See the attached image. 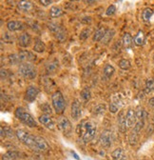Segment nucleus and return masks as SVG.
Returning <instances> with one entry per match:
<instances>
[{
	"label": "nucleus",
	"mask_w": 154,
	"mask_h": 160,
	"mask_svg": "<svg viewBox=\"0 0 154 160\" xmlns=\"http://www.w3.org/2000/svg\"><path fill=\"white\" fill-rule=\"evenodd\" d=\"M115 12H116V6H115V5H109L108 7V9L106 10V14L108 16H111Z\"/></svg>",
	"instance_id": "39"
},
{
	"label": "nucleus",
	"mask_w": 154,
	"mask_h": 160,
	"mask_svg": "<svg viewBox=\"0 0 154 160\" xmlns=\"http://www.w3.org/2000/svg\"><path fill=\"white\" fill-rule=\"evenodd\" d=\"M111 158L113 160H126V156H125V152L124 150L122 148H117L115 149L111 154H110Z\"/></svg>",
	"instance_id": "24"
},
{
	"label": "nucleus",
	"mask_w": 154,
	"mask_h": 160,
	"mask_svg": "<svg viewBox=\"0 0 154 160\" xmlns=\"http://www.w3.org/2000/svg\"><path fill=\"white\" fill-rule=\"evenodd\" d=\"M15 135L22 144L29 147L31 150H33V148L35 146V143H36L37 135H33L31 132H27L26 130H23V129L17 130L15 132Z\"/></svg>",
	"instance_id": "2"
},
{
	"label": "nucleus",
	"mask_w": 154,
	"mask_h": 160,
	"mask_svg": "<svg viewBox=\"0 0 154 160\" xmlns=\"http://www.w3.org/2000/svg\"><path fill=\"white\" fill-rule=\"evenodd\" d=\"M138 119L136 115V111H134L133 109H128L127 113H126V122L128 128H133L137 123Z\"/></svg>",
	"instance_id": "14"
},
{
	"label": "nucleus",
	"mask_w": 154,
	"mask_h": 160,
	"mask_svg": "<svg viewBox=\"0 0 154 160\" xmlns=\"http://www.w3.org/2000/svg\"><path fill=\"white\" fill-rule=\"evenodd\" d=\"M119 107H120V104H118V101L113 100V101H111L109 104V112L112 113L117 112L119 111Z\"/></svg>",
	"instance_id": "38"
},
{
	"label": "nucleus",
	"mask_w": 154,
	"mask_h": 160,
	"mask_svg": "<svg viewBox=\"0 0 154 160\" xmlns=\"http://www.w3.org/2000/svg\"><path fill=\"white\" fill-rule=\"evenodd\" d=\"M148 105L151 108H154V96L151 97V98H149V100H148Z\"/></svg>",
	"instance_id": "44"
},
{
	"label": "nucleus",
	"mask_w": 154,
	"mask_h": 160,
	"mask_svg": "<svg viewBox=\"0 0 154 160\" xmlns=\"http://www.w3.org/2000/svg\"><path fill=\"white\" fill-rule=\"evenodd\" d=\"M117 120H118V128H119V131L121 132H126L127 130L128 129V126H127V122H126V114L124 112V111H121L118 114V117H117Z\"/></svg>",
	"instance_id": "18"
},
{
	"label": "nucleus",
	"mask_w": 154,
	"mask_h": 160,
	"mask_svg": "<svg viewBox=\"0 0 154 160\" xmlns=\"http://www.w3.org/2000/svg\"><path fill=\"white\" fill-rule=\"evenodd\" d=\"M80 22L85 25H89L92 22V18L90 16H84L80 19Z\"/></svg>",
	"instance_id": "40"
},
{
	"label": "nucleus",
	"mask_w": 154,
	"mask_h": 160,
	"mask_svg": "<svg viewBox=\"0 0 154 160\" xmlns=\"http://www.w3.org/2000/svg\"><path fill=\"white\" fill-rule=\"evenodd\" d=\"M57 127L58 129L65 134V135H70L72 132V125L69 118L66 116H61L58 119V122H57Z\"/></svg>",
	"instance_id": "7"
},
{
	"label": "nucleus",
	"mask_w": 154,
	"mask_h": 160,
	"mask_svg": "<svg viewBox=\"0 0 154 160\" xmlns=\"http://www.w3.org/2000/svg\"><path fill=\"white\" fill-rule=\"evenodd\" d=\"M32 50H33V52H35L37 53H42L46 51V45L39 37H36L34 39V45H33Z\"/></svg>",
	"instance_id": "19"
},
{
	"label": "nucleus",
	"mask_w": 154,
	"mask_h": 160,
	"mask_svg": "<svg viewBox=\"0 0 154 160\" xmlns=\"http://www.w3.org/2000/svg\"><path fill=\"white\" fill-rule=\"evenodd\" d=\"M2 43H6V44H13L15 42V36L12 32H6L2 34L1 37Z\"/></svg>",
	"instance_id": "22"
},
{
	"label": "nucleus",
	"mask_w": 154,
	"mask_h": 160,
	"mask_svg": "<svg viewBox=\"0 0 154 160\" xmlns=\"http://www.w3.org/2000/svg\"><path fill=\"white\" fill-rule=\"evenodd\" d=\"M96 132H97L96 126L91 121H87L85 123H82L77 128L78 134L82 132V140L84 143H89L90 141H92L96 135Z\"/></svg>",
	"instance_id": "1"
},
{
	"label": "nucleus",
	"mask_w": 154,
	"mask_h": 160,
	"mask_svg": "<svg viewBox=\"0 0 154 160\" xmlns=\"http://www.w3.org/2000/svg\"><path fill=\"white\" fill-rule=\"evenodd\" d=\"M14 135V132L10 128V127H7V126H1V138H11Z\"/></svg>",
	"instance_id": "30"
},
{
	"label": "nucleus",
	"mask_w": 154,
	"mask_h": 160,
	"mask_svg": "<svg viewBox=\"0 0 154 160\" xmlns=\"http://www.w3.org/2000/svg\"><path fill=\"white\" fill-rule=\"evenodd\" d=\"M71 153H72L73 157H74V158H75L76 160H80V157H79L78 155H77V154H76V153H75L74 152H72V151H71Z\"/></svg>",
	"instance_id": "45"
},
{
	"label": "nucleus",
	"mask_w": 154,
	"mask_h": 160,
	"mask_svg": "<svg viewBox=\"0 0 154 160\" xmlns=\"http://www.w3.org/2000/svg\"><path fill=\"white\" fill-rule=\"evenodd\" d=\"M118 65H119V68L123 71H128L131 68V63L128 59H121Z\"/></svg>",
	"instance_id": "33"
},
{
	"label": "nucleus",
	"mask_w": 154,
	"mask_h": 160,
	"mask_svg": "<svg viewBox=\"0 0 154 160\" xmlns=\"http://www.w3.org/2000/svg\"><path fill=\"white\" fill-rule=\"evenodd\" d=\"M48 29L55 35L57 33H59L60 32H62L64 29L61 27L60 24H58L57 22H50L48 23Z\"/></svg>",
	"instance_id": "27"
},
{
	"label": "nucleus",
	"mask_w": 154,
	"mask_h": 160,
	"mask_svg": "<svg viewBox=\"0 0 154 160\" xmlns=\"http://www.w3.org/2000/svg\"><path fill=\"white\" fill-rule=\"evenodd\" d=\"M122 42H123V46L125 49H130L132 47V45L134 44V41H133V38L132 36L130 35V33L128 32H126L123 36V39H122Z\"/></svg>",
	"instance_id": "23"
},
{
	"label": "nucleus",
	"mask_w": 154,
	"mask_h": 160,
	"mask_svg": "<svg viewBox=\"0 0 154 160\" xmlns=\"http://www.w3.org/2000/svg\"><path fill=\"white\" fill-rule=\"evenodd\" d=\"M18 46L21 48H29L32 43V38L29 32H23L17 39Z\"/></svg>",
	"instance_id": "13"
},
{
	"label": "nucleus",
	"mask_w": 154,
	"mask_h": 160,
	"mask_svg": "<svg viewBox=\"0 0 154 160\" xmlns=\"http://www.w3.org/2000/svg\"><path fill=\"white\" fill-rule=\"evenodd\" d=\"M14 115L19 121L23 123L24 125H26L30 128L37 127V122L35 121V119L32 117V115L31 113L26 112L23 108H21V107L17 108L14 112Z\"/></svg>",
	"instance_id": "4"
},
{
	"label": "nucleus",
	"mask_w": 154,
	"mask_h": 160,
	"mask_svg": "<svg viewBox=\"0 0 154 160\" xmlns=\"http://www.w3.org/2000/svg\"><path fill=\"white\" fill-rule=\"evenodd\" d=\"M114 35H115V30L114 29H107V32H106L103 39L101 40V43L103 45H108L111 42V40L113 39Z\"/></svg>",
	"instance_id": "21"
},
{
	"label": "nucleus",
	"mask_w": 154,
	"mask_h": 160,
	"mask_svg": "<svg viewBox=\"0 0 154 160\" xmlns=\"http://www.w3.org/2000/svg\"><path fill=\"white\" fill-rule=\"evenodd\" d=\"M80 95H81V98L84 100V101H89V100L91 98V92L89 88H85L82 90Z\"/></svg>",
	"instance_id": "35"
},
{
	"label": "nucleus",
	"mask_w": 154,
	"mask_h": 160,
	"mask_svg": "<svg viewBox=\"0 0 154 160\" xmlns=\"http://www.w3.org/2000/svg\"><path fill=\"white\" fill-rule=\"evenodd\" d=\"M144 125H145L144 120H138L137 123L135 124V126L133 127L132 131L130 132L128 141H129V144L131 146H135L138 143L139 134H140V132L142 131V129L144 128Z\"/></svg>",
	"instance_id": "6"
},
{
	"label": "nucleus",
	"mask_w": 154,
	"mask_h": 160,
	"mask_svg": "<svg viewBox=\"0 0 154 160\" xmlns=\"http://www.w3.org/2000/svg\"><path fill=\"white\" fill-rule=\"evenodd\" d=\"M39 1V4L43 7H49L51 4H52L53 0H38Z\"/></svg>",
	"instance_id": "41"
},
{
	"label": "nucleus",
	"mask_w": 154,
	"mask_h": 160,
	"mask_svg": "<svg viewBox=\"0 0 154 160\" xmlns=\"http://www.w3.org/2000/svg\"><path fill=\"white\" fill-rule=\"evenodd\" d=\"M43 86L45 88L46 91H48V89H52L54 87V83L52 82V80L49 77H44V80H43Z\"/></svg>",
	"instance_id": "36"
},
{
	"label": "nucleus",
	"mask_w": 154,
	"mask_h": 160,
	"mask_svg": "<svg viewBox=\"0 0 154 160\" xmlns=\"http://www.w3.org/2000/svg\"><path fill=\"white\" fill-rule=\"evenodd\" d=\"M19 153L15 151H8L2 156V160H16Z\"/></svg>",
	"instance_id": "31"
},
{
	"label": "nucleus",
	"mask_w": 154,
	"mask_h": 160,
	"mask_svg": "<svg viewBox=\"0 0 154 160\" xmlns=\"http://www.w3.org/2000/svg\"><path fill=\"white\" fill-rule=\"evenodd\" d=\"M107 32L106 28H100L96 31L93 34H92V41L93 42H101V40L103 39L105 33Z\"/></svg>",
	"instance_id": "25"
},
{
	"label": "nucleus",
	"mask_w": 154,
	"mask_h": 160,
	"mask_svg": "<svg viewBox=\"0 0 154 160\" xmlns=\"http://www.w3.org/2000/svg\"><path fill=\"white\" fill-rule=\"evenodd\" d=\"M17 10L22 12H28L33 9V4L30 0H19L16 4Z\"/></svg>",
	"instance_id": "16"
},
{
	"label": "nucleus",
	"mask_w": 154,
	"mask_h": 160,
	"mask_svg": "<svg viewBox=\"0 0 154 160\" xmlns=\"http://www.w3.org/2000/svg\"><path fill=\"white\" fill-rule=\"evenodd\" d=\"M26 28V25L22 22L19 21V20H11L7 23V29L9 32H14L18 31H22Z\"/></svg>",
	"instance_id": "15"
},
{
	"label": "nucleus",
	"mask_w": 154,
	"mask_h": 160,
	"mask_svg": "<svg viewBox=\"0 0 154 160\" xmlns=\"http://www.w3.org/2000/svg\"><path fill=\"white\" fill-rule=\"evenodd\" d=\"M100 144L105 148H109L113 142V132L109 130H105L99 137Z\"/></svg>",
	"instance_id": "9"
},
{
	"label": "nucleus",
	"mask_w": 154,
	"mask_h": 160,
	"mask_svg": "<svg viewBox=\"0 0 154 160\" xmlns=\"http://www.w3.org/2000/svg\"><path fill=\"white\" fill-rule=\"evenodd\" d=\"M99 0H83V2L87 5H92L96 2H98Z\"/></svg>",
	"instance_id": "43"
},
{
	"label": "nucleus",
	"mask_w": 154,
	"mask_h": 160,
	"mask_svg": "<svg viewBox=\"0 0 154 160\" xmlns=\"http://www.w3.org/2000/svg\"><path fill=\"white\" fill-rule=\"evenodd\" d=\"M70 1H78V0H70Z\"/></svg>",
	"instance_id": "46"
},
{
	"label": "nucleus",
	"mask_w": 154,
	"mask_h": 160,
	"mask_svg": "<svg viewBox=\"0 0 154 160\" xmlns=\"http://www.w3.org/2000/svg\"><path fill=\"white\" fill-rule=\"evenodd\" d=\"M145 93L146 94H148V93H151L154 92V79L150 78V79H147V82H146V88H145Z\"/></svg>",
	"instance_id": "32"
},
{
	"label": "nucleus",
	"mask_w": 154,
	"mask_h": 160,
	"mask_svg": "<svg viewBox=\"0 0 154 160\" xmlns=\"http://www.w3.org/2000/svg\"><path fill=\"white\" fill-rule=\"evenodd\" d=\"M38 121L40 122V124H42L45 128L53 131L55 129V123L54 120L51 117V115H50L49 113H43L41 114L39 117H38Z\"/></svg>",
	"instance_id": "10"
},
{
	"label": "nucleus",
	"mask_w": 154,
	"mask_h": 160,
	"mask_svg": "<svg viewBox=\"0 0 154 160\" xmlns=\"http://www.w3.org/2000/svg\"><path fill=\"white\" fill-rule=\"evenodd\" d=\"M1 79L2 80H4V79H6L7 77H8V72H7V70L6 69H4V68H2L1 69Z\"/></svg>",
	"instance_id": "42"
},
{
	"label": "nucleus",
	"mask_w": 154,
	"mask_h": 160,
	"mask_svg": "<svg viewBox=\"0 0 154 160\" xmlns=\"http://www.w3.org/2000/svg\"><path fill=\"white\" fill-rule=\"evenodd\" d=\"M64 14L63 10L58 6H52L50 10V16L51 18H58Z\"/></svg>",
	"instance_id": "26"
},
{
	"label": "nucleus",
	"mask_w": 154,
	"mask_h": 160,
	"mask_svg": "<svg viewBox=\"0 0 154 160\" xmlns=\"http://www.w3.org/2000/svg\"><path fill=\"white\" fill-rule=\"evenodd\" d=\"M153 13H154V11L151 8H146L143 11V12H142V20H143L145 23L149 22L150 21V18L153 15Z\"/></svg>",
	"instance_id": "29"
},
{
	"label": "nucleus",
	"mask_w": 154,
	"mask_h": 160,
	"mask_svg": "<svg viewBox=\"0 0 154 160\" xmlns=\"http://www.w3.org/2000/svg\"><path fill=\"white\" fill-rule=\"evenodd\" d=\"M17 72L21 77L28 80H32L37 76V69L31 62L21 63L18 66Z\"/></svg>",
	"instance_id": "3"
},
{
	"label": "nucleus",
	"mask_w": 154,
	"mask_h": 160,
	"mask_svg": "<svg viewBox=\"0 0 154 160\" xmlns=\"http://www.w3.org/2000/svg\"><path fill=\"white\" fill-rule=\"evenodd\" d=\"M136 115H137L138 120H144V121H145V118L147 117V112H146L145 109L139 107L136 110Z\"/></svg>",
	"instance_id": "37"
},
{
	"label": "nucleus",
	"mask_w": 154,
	"mask_h": 160,
	"mask_svg": "<svg viewBox=\"0 0 154 160\" xmlns=\"http://www.w3.org/2000/svg\"><path fill=\"white\" fill-rule=\"evenodd\" d=\"M17 54H18V58H19V61H20V64L25 63V62L31 63L36 60V55L30 51H20L19 52H17Z\"/></svg>",
	"instance_id": "12"
},
{
	"label": "nucleus",
	"mask_w": 154,
	"mask_h": 160,
	"mask_svg": "<svg viewBox=\"0 0 154 160\" xmlns=\"http://www.w3.org/2000/svg\"><path fill=\"white\" fill-rule=\"evenodd\" d=\"M90 34H91V29L89 28V27H87V28H85V29H83L81 31L80 35H79V38L81 40H87L90 36Z\"/></svg>",
	"instance_id": "34"
},
{
	"label": "nucleus",
	"mask_w": 154,
	"mask_h": 160,
	"mask_svg": "<svg viewBox=\"0 0 154 160\" xmlns=\"http://www.w3.org/2000/svg\"><path fill=\"white\" fill-rule=\"evenodd\" d=\"M51 105L57 114H61L66 109V100L60 91H56L51 95Z\"/></svg>",
	"instance_id": "5"
},
{
	"label": "nucleus",
	"mask_w": 154,
	"mask_h": 160,
	"mask_svg": "<svg viewBox=\"0 0 154 160\" xmlns=\"http://www.w3.org/2000/svg\"><path fill=\"white\" fill-rule=\"evenodd\" d=\"M70 115L73 118L74 121H78L82 115V106L78 99H74L71 103Z\"/></svg>",
	"instance_id": "8"
},
{
	"label": "nucleus",
	"mask_w": 154,
	"mask_h": 160,
	"mask_svg": "<svg viewBox=\"0 0 154 160\" xmlns=\"http://www.w3.org/2000/svg\"><path fill=\"white\" fill-rule=\"evenodd\" d=\"M133 41H134V45H136L138 47L143 46L146 43V34H145V32L142 30H140L137 32V34L134 36Z\"/></svg>",
	"instance_id": "20"
},
{
	"label": "nucleus",
	"mask_w": 154,
	"mask_h": 160,
	"mask_svg": "<svg viewBox=\"0 0 154 160\" xmlns=\"http://www.w3.org/2000/svg\"><path fill=\"white\" fill-rule=\"evenodd\" d=\"M39 92H40L39 88H37L36 86H33V85H31L27 88L24 98L28 102H33L36 99L37 95L39 94Z\"/></svg>",
	"instance_id": "11"
},
{
	"label": "nucleus",
	"mask_w": 154,
	"mask_h": 160,
	"mask_svg": "<svg viewBox=\"0 0 154 160\" xmlns=\"http://www.w3.org/2000/svg\"><path fill=\"white\" fill-rule=\"evenodd\" d=\"M59 69V62L57 59H52L51 61H49L46 66H45V70L47 74H54L56 73V72Z\"/></svg>",
	"instance_id": "17"
},
{
	"label": "nucleus",
	"mask_w": 154,
	"mask_h": 160,
	"mask_svg": "<svg viewBox=\"0 0 154 160\" xmlns=\"http://www.w3.org/2000/svg\"><path fill=\"white\" fill-rule=\"evenodd\" d=\"M115 73V68L110 65V64H107L105 67H104V70H103V74L104 76L107 78V79H110L113 74Z\"/></svg>",
	"instance_id": "28"
}]
</instances>
